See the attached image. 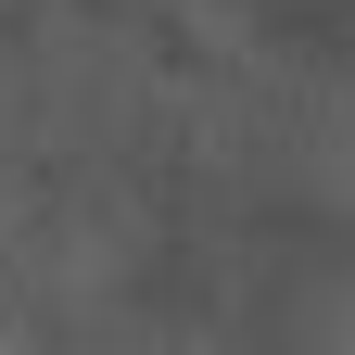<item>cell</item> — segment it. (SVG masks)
<instances>
[{"mask_svg": "<svg viewBox=\"0 0 355 355\" xmlns=\"http://www.w3.org/2000/svg\"><path fill=\"white\" fill-rule=\"evenodd\" d=\"M292 165H304V191L355 203V89H304L292 102Z\"/></svg>", "mask_w": 355, "mask_h": 355, "instance_id": "cell-1", "label": "cell"}]
</instances>
